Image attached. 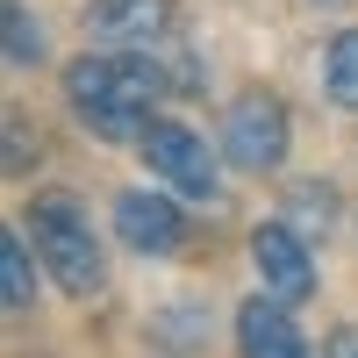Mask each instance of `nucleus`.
Returning <instances> with one entry per match:
<instances>
[{
	"instance_id": "1",
	"label": "nucleus",
	"mask_w": 358,
	"mask_h": 358,
	"mask_svg": "<svg viewBox=\"0 0 358 358\" xmlns=\"http://www.w3.org/2000/svg\"><path fill=\"white\" fill-rule=\"evenodd\" d=\"M172 86V72L158 65L151 50H86L65 65V108L79 115L101 143H136L151 129V108Z\"/></svg>"
},
{
	"instance_id": "2",
	"label": "nucleus",
	"mask_w": 358,
	"mask_h": 358,
	"mask_svg": "<svg viewBox=\"0 0 358 358\" xmlns=\"http://www.w3.org/2000/svg\"><path fill=\"white\" fill-rule=\"evenodd\" d=\"M22 229L36 236V258L50 265V280L65 294H101V280H108L101 236H94V222H86V208L72 194H36L29 215H22Z\"/></svg>"
},
{
	"instance_id": "3",
	"label": "nucleus",
	"mask_w": 358,
	"mask_h": 358,
	"mask_svg": "<svg viewBox=\"0 0 358 358\" xmlns=\"http://www.w3.org/2000/svg\"><path fill=\"white\" fill-rule=\"evenodd\" d=\"M287 143H294V115L273 86H244L229 108H222V158L236 172H280L287 165Z\"/></svg>"
},
{
	"instance_id": "4",
	"label": "nucleus",
	"mask_w": 358,
	"mask_h": 358,
	"mask_svg": "<svg viewBox=\"0 0 358 358\" xmlns=\"http://www.w3.org/2000/svg\"><path fill=\"white\" fill-rule=\"evenodd\" d=\"M136 151H143V165H151V179H165L172 194H187V201H208V208L222 201L215 151H208V143H201L187 122H158V115H151V129L136 136Z\"/></svg>"
},
{
	"instance_id": "5",
	"label": "nucleus",
	"mask_w": 358,
	"mask_h": 358,
	"mask_svg": "<svg viewBox=\"0 0 358 358\" xmlns=\"http://www.w3.org/2000/svg\"><path fill=\"white\" fill-rule=\"evenodd\" d=\"M251 265H258V287H265V294H280L287 308H301L308 294H315V258H308V236L294 229L287 215L251 229Z\"/></svg>"
},
{
	"instance_id": "6",
	"label": "nucleus",
	"mask_w": 358,
	"mask_h": 358,
	"mask_svg": "<svg viewBox=\"0 0 358 358\" xmlns=\"http://www.w3.org/2000/svg\"><path fill=\"white\" fill-rule=\"evenodd\" d=\"M115 236H122L129 251H143V258H165V251H179V236H187V215H179L172 194L129 187L122 201H115Z\"/></svg>"
},
{
	"instance_id": "7",
	"label": "nucleus",
	"mask_w": 358,
	"mask_h": 358,
	"mask_svg": "<svg viewBox=\"0 0 358 358\" xmlns=\"http://www.w3.org/2000/svg\"><path fill=\"white\" fill-rule=\"evenodd\" d=\"M236 358H315V351L294 330V308L280 294H251L236 308Z\"/></svg>"
},
{
	"instance_id": "8",
	"label": "nucleus",
	"mask_w": 358,
	"mask_h": 358,
	"mask_svg": "<svg viewBox=\"0 0 358 358\" xmlns=\"http://www.w3.org/2000/svg\"><path fill=\"white\" fill-rule=\"evenodd\" d=\"M86 36L115 50H151L158 36H172V0H94Z\"/></svg>"
},
{
	"instance_id": "9",
	"label": "nucleus",
	"mask_w": 358,
	"mask_h": 358,
	"mask_svg": "<svg viewBox=\"0 0 358 358\" xmlns=\"http://www.w3.org/2000/svg\"><path fill=\"white\" fill-rule=\"evenodd\" d=\"M322 94L337 108H358V29H337L322 50Z\"/></svg>"
},
{
	"instance_id": "10",
	"label": "nucleus",
	"mask_w": 358,
	"mask_h": 358,
	"mask_svg": "<svg viewBox=\"0 0 358 358\" xmlns=\"http://www.w3.org/2000/svg\"><path fill=\"white\" fill-rule=\"evenodd\" d=\"M287 222L315 244V236L337 222V194H330V187H315V179H294V187H287Z\"/></svg>"
},
{
	"instance_id": "11",
	"label": "nucleus",
	"mask_w": 358,
	"mask_h": 358,
	"mask_svg": "<svg viewBox=\"0 0 358 358\" xmlns=\"http://www.w3.org/2000/svg\"><path fill=\"white\" fill-rule=\"evenodd\" d=\"M0 301L8 308H29L36 301V265H29V236H0Z\"/></svg>"
},
{
	"instance_id": "12",
	"label": "nucleus",
	"mask_w": 358,
	"mask_h": 358,
	"mask_svg": "<svg viewBox=\"0 0 358 358\" xmlns=\"http://www.w3.org/2000/svg\"><path fill=\"white\" fill-rule=\"evenodd\" d=\"M0 22H8V65L15 72L43 65V22L29 15V0H0Z\"/></svg>"
},
{
	"instance_id": "13",
	"label": "nucleus",
	"mask_w": 358,
	"mask_h": 358,
	"mask_svg": "<svg viewBox=\"0 0 358 358\" xmlns=\"http://www.w3.org/2000/svg\"><path fill=\"white\" fill-rule=\"evenodd\" d=\"M0 129H8V172L22 179L29 165H36V143H29V115H22V108H8V115H0Z\"/></svg>"
},
{
	"instance_id": "14",
	"label": "nucleus",
	"mask_w": 358,
	"mask_h": 358,
	"mask_svg": "<svg viewBox=\"0 0 358 358\" xmlns=\"http://www.w3.org/2000/svg\"><path fill=\"white\" fill-rule=\"evenodd\" d=\"M322 358H358V322H337V330L322 337Z\"/></svg>"
},
{
	"instance_id": "15",
	"label": "nucleus",
	"mask_w": 358,
	"mask_h": 358,
	"mask_svg": "<svg viewBox=\"0 0 358 358\" xmlns=\"http://www.w3.org/2000/svg\"><path fill=\"white\" fill-rule=\"evenodd\" d=\"M322 8H337V0H322Z\"/></svg>"
}]
</instances>
